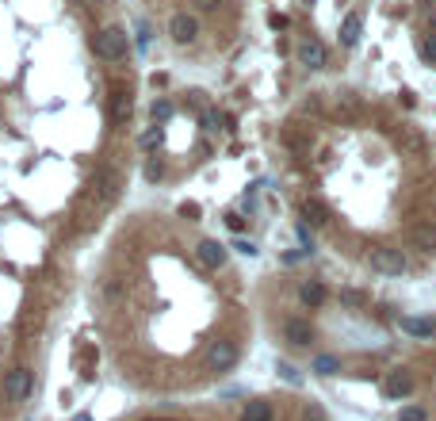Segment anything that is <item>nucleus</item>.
Returning <instances> with one entry per match:
<instances>
[{
    "label": "nucleus",
    "instance_id": "nucleus-27",
    "mask_svg": "<svg viewBox=\"0 0 436 421\" xmlns=\"http://www.w3.org/2000/svg\"><path fill=\"white\" fill-rule=\"evenodd\" d=\"M180 214H184V219H199V203H180Z\"/></svg>",
    "mask_w": 436,
    "mask_h": 421
},
{
    "label": "nucleus",
    "instance_id": "nucleus-9",
    "mask_svg": "<svg viewBox=\"0 0 436 421\" xmlns=\"http://www.w3.org/2000/svg\"><path fill=\"white\" fill-rule=\"evenodd\" d=\"M115 195H119V173H111V168H100L96 180H92V200H96L100 207H108Z\"/></svg>",
    "mask_w": 436,
    "mask_h": 421
},
{
    "label": "nucleus",
    "instance_id": "nucleus-17",
    "mask_svg": "<svg viewBox=\"0 0 436 421\" xmlns=\"http://www.w3.org/2000/svg\"><path fill=\"white\" fill-rule=\"evenodd\" d=\"M410 241H413L417 249L432 253V249H436V226H432V222H425V226H413V230H410Z\"/></svg>",
    "mask_w": 436,
    "mask_h": 421
},
{
    "label": "nucleus",
    "instance_id": "nucleus-8",
    "mask_svg": "<svg viewBox=\"0 0 436 421\" xmlns=\"http://www.w3.org/2000/svg\"><path fill=\"white\" fill-rule=\"evenodd\" d=\"M280 333H283V341L295 345V349H306V345L314 341V325H310L306 318H283Z\"/></svg>",
    "mask_w": 436,
    "mask_h": 421
},
{
    "label": "nucleus",
    "instance_id": "nucleus-30",
    "mask_svg": "<svg viewBox=\"0 0 436 421\" xmlns=\"http://www.w3.org/2000/svg\"><path fill=\"white\" fill-rule=\"evenodd\" d=\"M154 142H161V127H157V130H146V134H142V146H154Z\"/></svg>",
    "mask_w": 436,
    "mask_h": 421
},
{
    "label": "nucleus",
    "instance_id": "nucleus-21",
    "mask_svg": "<svg viewBox=\"0 0 436 421\" xmlns=\"http://www.w3.org/2000/svg\"><path fill=\"white\" fill-rule=\"evenodd\" d=\"M398 421H429V414H425V406H402Z\"/></svg>",
    "mask_w": 436,
    "mask_h": 421
},
{
    "label": "nucleus",
    "instance_id": "nucleus-4",
    "mask_svg": "<svg viewBox=\"0 0 436 421\" xmlns=\"http://www.w3.org/2000/svg\"><path fill=\"white\" fill-rule=\"evenodd\" d=\"M295 62L302 65V69H326L329 65V50H326V42L318 39V35H302L299 46H295Z\"/></svg>",
    "mask_w": 436,
    "mask_h": 421
},
{
    "label": "nucleus",
    "instance_id": "nucleus-10",
    "mask_svg": "<svg viewBox=\"0 0 436 421\" xmlns=\"http://www.w3.org/2000/svg\"><path fill=\"white\" fill-rule=\"evenodd\" d=\"M195 257H199V265H203V268H222L226 260H230V249H226L222 241H214V238H203L195 246Z\"/></svg>",
    "mask_w": 436,
    "mask_h": 421
},
{
    "label": "nucleus",
    "instance_id": "nucleus-1",
    "mask_svg": "<svg viewBox=\"0 0 436 421\" xmlns=\"http://www.w3.org/2000/svg\"><path fill=\"white\" fill-rule=\"evenodd\" d=\"M367 265H372V272H375V276H383V279H398V276H406L410 260H406V253H402V249H394V246H375L372 253H367Z\"/></svg>",
    "mask_w": 436,
    "mask_h": 421
},
{
    "label": "nucleus",
    "instance_id": "nucleus-24",
    "mask_svg": "<svg viewBox=\"0 0 436 421\" xmlns=\"http://www.w3.org/2000/svg\"><path fill=\"white\" fill-rule=\"evenodd\" d=\"M340 108H345V111H356L360 100L352 96V92H340V96H337V111H340Z\"/></svg>",
    "mask_w": 436,
    "mask_h": 421
},
{
    "label": "nucleus",
    "instance_id": "nucleus-31",
    "mask_svg": "<svg viewBox=\"0 0 436 421\" xmlns=\"http://www.w3.org/2000/svg\"><path fill=\"white\" fill-rule=\"evenodd\" d=\"M238 253H245V257H257V246H253V241H238V246H234Z\"/></svg>",
    "mask_w": 436,
    "mask_h": 421
},
{
    "label": "nucleus",
    "instance_id": "nucleus-26",
    "mask_svg": "<svg viewBox=\"0 0 436 421\" xmlns=\"http://www.w3.org/2000/svg\"><path fill=\"white\" fill-rule=\"evenodd\" d=\"M340 299H345L348 306H364V303H367V299L360 295V292H352V287H348V292H340Z\"/></svg>",
    "mask_w": 436,
    "mask_h": 421
},
{
    "label": "nucleus",
    "instance_id": "nucleus-16",
    "mask_svg": "<svg viewBox=\"0 0 436 421\" xmlns=\"http://www.w3.org/2000/svg\"><path fill=\"white\" fill-rule=\"evenodd\" d=\"M302 219H306L310 226H326V222H329V207L321 200H306V203H302Z\"/></svg>",
    "mask_w": 436,
    "mask_h": 421
},
{
    "label": "nucleus",
    "instance_id": "nucleus-7",
    "mask_svg": "<svg viewBox=\"0 0 436 421\" xmlns=\"http://www.w3.org/2000/svg\"><path fill=\"white\" fill-rule=\"evenodd\" d=\"M394 142H398V149H402L406 157H425V154H429V138H425L417 127H410V123L398 127Z\"/></svg>",
    "mask_w": 436,
    "mask_h": 421
},
{
    "label": "nucleus",
    "instance_id": "nucleus-15",
    "mask_svg": "<svg viewBox=\"0 0 436 421\" xmlns=\"http://www.w3.org/2000/svg\"><path fill=\"white\" fill-rule=\"evenodd\" d=\"M241 421H272V402L264 398H249L241 410Z\"/></svg>",
    "mask_w": 436,
    "mask_h": 421
},
{
    "label": "nucleus",
    "instance_id": "nucleus-23",
    "mask_svg": "<svg viewBox=\"0 0 436 421\" xmlns=\"http://www.w3.org/2000/svg\"><path fill=\"white\" fill-rule=\"evenodd\" d=\"M161 176H165V165H161L157 157H149V161H146V180L154 184V180H161Z\"/></svg>",
    "mask_w": 436,
    "mask_h": 421
},
{
    "label": "nucleus",
    "instance_id": "nucleus-14",
    "mask_svg": "<svg viewBox=\"0 0 436 421\" xmlns=\"http://www.w3.org/2000/svg\"><path fill=\"white\" fill-rule=\"evenodd\" d=\"M360 35H364V20H360V16L352 12V16H345V20H340V31H337V42L345 46H356L360 42Z\"/></svg>",
    "mask_w": 436,
    "mask_h": 421
},
{
    "label": "nucleus",
    "instance_id": "nucleus-22",
    "mask_svg": "<svg viewBox=\"0 0 436 421\" xmlns=\"http://www.w3.org/2000/svg\"><path fill=\"white\" fill-rule=\"evenodd\" d=\"M154 119L157 123H168V119H173V104H168V100H154Z\"/></svg>",
    "mask_w": 436,
    "mask_h": 421
},
{
    "label": "nucleus",
    "instance_id": "nucleus-11",
    "mask_svg": "<svg viewBox=\"0 0 436 421\" xmlns=\"http://www.w3.org/2000/svg\"><path fill=\"white\" fill-rule=\"evenodd\" d=\"M413 391V376H410V368H391L386 371V379H383V395L386 398H406Z\"/></svg>",
    "mask_w": 436,
    "mask_h": 421
},
{
    "label": "nucleus",
    "instance_id": "nucleus-33",
    "mask_svg": "<svg viewBox=\"0 0 436 421\" xmlns=\"http://www.w3.org/2000/svg\"><path fill=\"white\" fill-rule=\"evenodd\" d=\"M73 421H92V417H88V414H77V417H73Z\"/></svg>",
    "mask_w": 436,
    "mask_h": 421
},
{
    "label": "nucleus",
    "instance_id": "nucleus-25",
    "mask_svg": "<svg viewBox=\"0 0 436 421\" xmlns=\"http://www.w3.org/2000/svg\"><path fill=\"white\" fill-rule=\"evenodd\" d=\"M302 417H306V421H326V414H321L318 402H306V406H302Z\"/></svg>",
    "mask_w": 436,
    "mask_h": 421
},
{
    "label": "nucleus",
    "instance_id": "nucleus-12",
    "mask_svg": "<svg viewBox=\"0 0 436 421\" xmlns=\"http://www.w3.org/2000/svg\"><path fill=\"white\" fill-rule=\"evenodd\" d=\"M398 325H402V333H410L413 341H432V337H436V322H432V318L402 314V318H398Z\"/></svg>",
    "mask_w": 436,
    "mask_h": 421
},
{
    "label": "nucleus",
    "instance_id": "nucleus-2",
    "mask_svg": "<svg viewBox=\"0 0 436 421\" xmlns=\"http://www.w3.org/2000/svg\"><path fill=\"white\" fill-rule=\"evenodd\" d=\"M92 50H96V58H103V62H122L130 50V39L122 27H103V31H96V39H92Z\"/></svg>",
    "mask_w": 436,
    "mask_h": 421
},
{
    "label": "nucleus",
    "instance_id": "nucleus-28",
    "mask_svg": "<svg viewBox=\"0 0 436 421\" xmlns=\"http://www.w3.org/2000/svg\"><path fill=\"white\" fill-rule=\"evenodd\" d=\"M226 226H230L234 233H241L245 230V219H241V214H230V219H226Z\"/></svg>",
    "mask_w": 436,
    "mask_h": 421
},
{
    "label": "nucleus",
    "instance_id": "nucleus-20",
    "mask_svg": "<svg viewBox=\"0 0 436 421\" xmlns=\"http://www.w3.org/2000/svg\"><path fill=\"white\" fill-rule=\"evenodd\" d=\"M276 371H280V379H283V383H291V387H299V383H302V371L295 368V364H287V360H280V364H276Z\"/></svg>",
    "mask_w": 436,
    "mask_h": 421
},
{
    "label": "nucleus",
    "instance_id": "nucleus-13",
    "mask_svg": "<svg viewBox=\"0 0 436 421\" xmlns=\"http://www.w3.org/2000/svg\"><path fill=\"white\" fill-rule=\"evenodd\" d=\"M326 299H329V292H326L321 279H302V284H299V303L302 306H321Z\"/></svg>",
    "mask_w": 436,
    "mask_h": 421
},
{
    "label": "nucleus",
    "instance_id": "nucleus-18",
    "mask_svg": "<svg viewBox=\"0 0 436 421\" xmlns=\"http://www.w3.org/2000/svg\"><path fill=\"white\" fill-rule=\"evenodd\" d=\"M310 371H314V376H337L340 357H333V352H318V357L310 360Z\"/></svg>",
    "mask_w": 436,
    "mask_h": 421
},
{
    "label": "nucleus",
    "instance_id": "nucleus-3",
    "mask_svg": "<svg viewBox=\"0 0 436 421\" xmlns=\"http://www.w3.org/2000/svg\"><path fill=\"white\" fill-rule=\"evenodd\" d=\"M238 360H241V349H238V341H230V337H218V341H211V349H207V368L218 371V376L238 368Z\"/></svg>",
    "mask_w": 436,
    "mask_h": 421
},
{
    "label": "nucleus",
    "instance_id": "nucleus-5",
    "mask_svg": "<svg viewBox=\"0 0 436 421\" xmlns=\"http://www.w3.org/2000/svg\"><path fill=\"white\" fill-rule=\"evenodd\" d=\"M31 391H35V371L31 368H23V364H20V368H12L4 376V398L8 402H27V398H31Z\"/></svg>",
    "mask_w": 436,
    "mask_h": 421
},
{
    "label": "nucleus",
    "instance_id": "nucleus-6",
    "mask_svg": "<svg viewBox=\"0 0 436 421\" xmlns=\"http://www.w3.org/2000/svg\"><path fill=\"white\" fill-rule=\"evenodd\" d=\"M168 39H173L176 46H192L199 39V20L188 12H173L168 16Z\"/></svg>",
    "mask_w": 436,
    "mask_h": 421
},
{
    "label": "nucleus",
    "instance_id": "nucleus-19",
    "mask_svg": "<svg viewBox=\"0 0 436 421\" xmlns=\"http://www.w3.org/2000/svg\"><path fill=\"white\" fill-rule=\"evenodd\" d=\"M127 115H130V88H115L111 92V119L122 123Z\"/></svg>",
    "mask_w": 436,
    "mask_h": 421
},
{
    "label": "nucleus",
    "instance_id": "nucleus-34",
    "mask_svg": "<svg viewBox=\"0 0 436 421\" xmlns=\"http://www.w3.org/2000/svg\"><path fill=\"white\" fill-rule=\"evenodd\" d=\"M302 4H310V0H302Z\"/></svg>",
    "mask_w": 436,
    "mask_h": 421
},
{
    "label": "nucleus",
    "instance_id": "nucleus-32",
    "mask_svg": "<svg viewBox=\"0 0 436 421\" xmlns=\"http://www.w3.org/2000/svg\"><path fill=\"white\" fill-rule=\"evenodd\" d=\"M425 58H432V62H436V39L425 42Z\"/></svg>",
    "mask_w": 436,
    "mask_h": 421
},
{
    "label": "nucleus",
    "instance_id": "nucleus-29",
    "mask_svg": "<svg viewBox=\"0 0 436 421\" xmlns=\"http://www.w3.org/2000/svg\"><path fill=\"white\" fill-rule=\"evenodd\" d=\"M192 4L199 8V12H214V8L222 4V0H192Z\"/></svg>",
    "mask_w": 436,
    "mask_h": 421
}]
</instances>
